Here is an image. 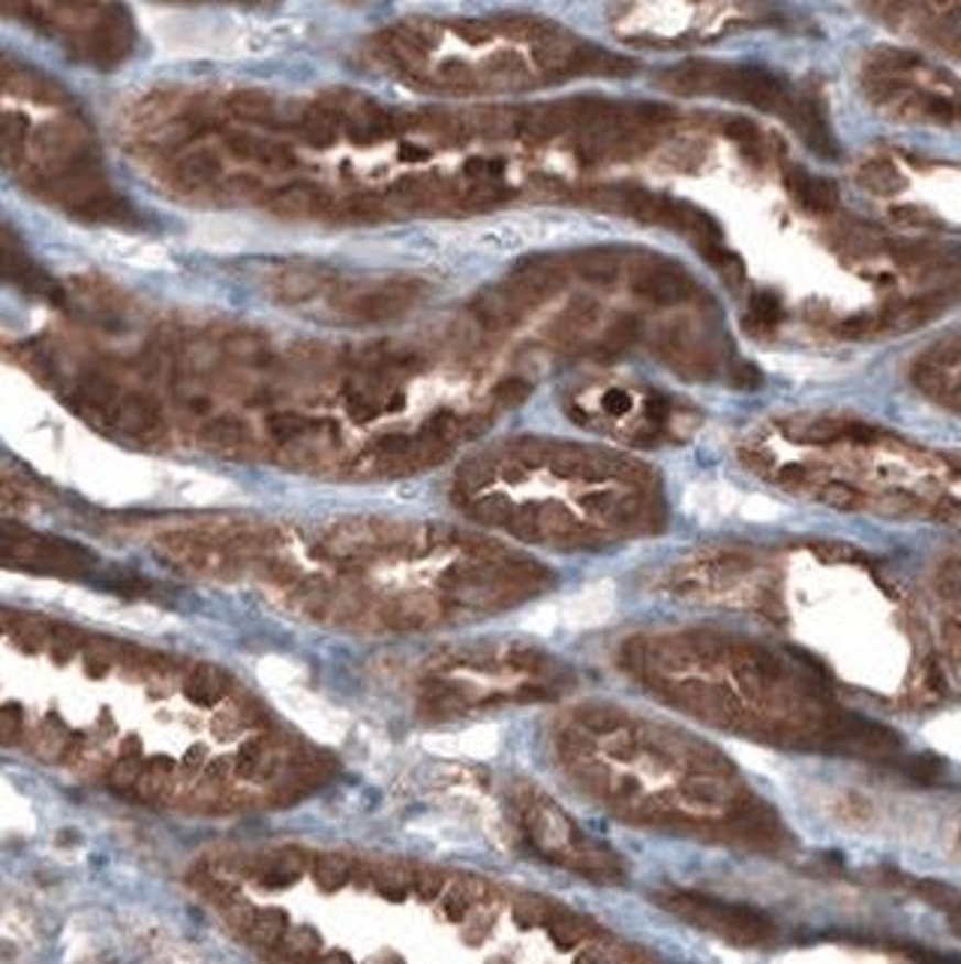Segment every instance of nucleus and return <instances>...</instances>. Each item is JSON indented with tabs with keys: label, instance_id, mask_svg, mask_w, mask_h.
I'll list each match as a JSON object with an SVG mask.
<instances>
[{
	"label": "nucleus",
	"instance_id": "obj_2",
	"mask_svg": "<svg viewBox=\"0 0 961 964\" xmlns=\"http://www.w3.org/2000/svg\"><path fill=\"white\" fill-rule=\"evenodd\" d=\"M658 905L733 943H766L775 938V925L769 922V917H763L745 905H730V901L697 896V892H686V889L662 892Z\"/></svg>",
	"mask_w": 961,
	"mask_h": 964
},
{
	"label": "nucleus",
	"instance_id": "obj_14",
	"mask_svg": "<svg viewBox=\"0 0 961 964\" xmlns=\"http://www.w3.org/2000/svg\"><path fill=\"white\" fill-rule=\"evenodd\" d=\"M697 250L703 252V259H707L716 271H719L724 280H728L730 285H740L742 277H745V268H742L740 256L736 252H730L728 247H724V241H712V243H703V247H697Z\"/></svg>",
	"mask_w": 961,
	"mask_h": 964
},
{
	"label": "nucleus",
	"instance_id": "obj_22",
	"mask_svg": "<svg viewBox=\"0 0 961 964\" xmlns=\"http://www.w3.org/2000/svg\"><path fill=\"white\" fill-rule=\"evenodd\" d=\"M895 219L907 226H931V217H926L919 208H895Z\"/></svg>",
	"mask_w": 961,
	"mask_h": 964
},
{
	"label": "nucleus",
	"instance_id": "obj_1",
	"mask_svg": "<svg viewBox=\"0 0 961 964\" xmlns=\"http://www.w3.org/2000/svg\"><path fill=\"white\" fill-rule=\"evenodd\" d=\"M664 88L676 94H712L757 106V109L782 111L794 121L796 109L806 94H794L785 78L763 66H721V64H682L664 73Z\"/></svg>",
	"mask_w": 961,
	"mask_h": 964
},
{
	"label": "nucleus",
	"instance_id": "obj_16",
	"mask_svg": "<svg viewBox=\"0 0 961 964\" xmlns=\"http://www.w3.org/2000/svg\"><path fill=\"white\" fill-rule=\"evenodd\" d=\"M818 496L827 505H832V508H841V511H856V508L862 505L860 490H856V487H851V484H841V481L823 484Z\"/></svg>",
	"mask_w": 961,
	"mask_h": 964
},
{
	"label": "nucleus",
	"instance_id": "obj_20",
	"mask_svg": "<svg viewBox=\"0 0 961 964\" xmlns=\"http://www.w3.org/2000/svg\"><path fill=\"white\" fill-rule=\"evenodd\" d=\"M604 412H610V415H622V412H629V394L625 391H608L604 394Z\"/></svg>",
	"mask_w": 961,
	"mask_h": 964
},
{
	"label": "nucleus",
	"instance_id": "obj_11",
	"mask_svg": "<svg viewBox=\"0 0 961 964\" xmlns=\"http://www.w3.org/2000/svg\"><path fill=\"white\" fill-rule=\"evenodd\" d=\"M856 181L862 184V189H869L874 196H893L905 187V175L889 160H869L856 172Z\"/></svg>",
	"mask_w": 961,
	"mask_h": 964
},
{
	"label": "nucleus",
	"instance_id": "obj_15",
	"mask_svg": "<svg viewBox=\"0 0 961 964\" xmlns=\"http://www.w3.org/2000/svg\"><path fill=\"white\" fill-rule=\"evenodd\" d=\"M596 318H598L596 304H592V301H580V304H575V307L559 318L556 337H559V340H577L580 334H586V331L596 325Z\"/></svg>",
	"mask_w": 961,
	"mask_h": 964
},
{
	"label": "nucleus",
	"instance_id": "obj_9",
	"mask_svg": "<svg viewBox=\"0 0 961 964\" xmlns=\"http://www.w3.org/2000/svg\"><path fill=\"white\" fill-rule=\"evenodd\" d=\"M782 318H785L782 297L763 289V292H754L752 301H749V313L742 318V325L754 337H766V334H773L782 325Z\"/></svg>",
	"mask_w": 961,
	"mask_h": 964
},
{
	"label": "nucleus",
	"instance_id": "obj_18",
	"mask_svg": "<svg viewBox=\"0 0 961 964\" xmlns=\"http://www.w3.org/2000/svg\"><path fill=\"white\" fill-rule=\"evenodd\" d=\"M775 478L782 484H787V487H802V484L808 481V469L806 466H799V463H790V466H782Z\"/></svg>",
	"mask_w": 961,
	"mask_h": 964
},
{
	"label": "nucleus",
	"instance_id": "obj_8",
	"mask_svg": "<svg viewBox=\"0 0 961 964\" xmlns=\"http://www.w3.org/2000/svg\"><path fill=\"white\" fill-rule=\"evenodd\" d=\"M181 691H184L187 701L210 706V703H220L229 697L232 680H229V673H222V670L210 668V664H199V668H193L184 673Z\"/></svg>",
	"mask_w": 961,
	"mask_h": 964
},
{
	"label": "nucleus",
	"instance_id": "obj_21",
	"mask_svg": "<svg viewBox=\"0 0 961 964\" xmlns=\"http://www.w3.org/2000/svg\"><path fill=\"white\" fill-rule=\"evenodd\" d=\"M733 379H736V384H742V388H757V384H761V373L754 370L752 364H736Z\"/></svg>",
	"mask_w": 961,
	"mask_h": 964
},
{
	"label": "nucleus",
	"instance_id": "obj_17",
	"mask_svg": "<svg viewBox=\"0 0 961 964\" xmlns=\"http://www.w3.org/2000/svg\"><path fill=\"white\" fill-rule=\"evenodd\" d=\"M905 769L910 778H917V781H926V784H931V781H938L940 778V769H943V763H940L938 757L922 755V757H914V760H907Z\"/></svg>",
	"mask_w": 961,
	"mask_h": 964
},
{
	"label": "nucleus",
	"instance_id": "obj_3",
	"mask_svg": "<svg viewBox=\"0 0 961 964\" xmlns=\"http://www.w3.org/2000/svg\"><path fill=\"white\" fill-rule=\"evenodd\" d=\"M97 565L88 550L61 538L36 535L28 529L0 523V568L55 574V577H85Z\"/></svg>",
	"mask_w": 961,
	"mask_h": 964
},
{
	"label": "nucleus",
	"instance_id": "obj_19",
	"mask_svg": "<svg viewBox=\"0 0 961 964\" xmlns=\"http://www.w3.org/2000/svg\"><path fill=\"white\" fill-rule=\"evenodd\" d=\"M526 394H529V384L520 382V379H511V382L499 384V397H502L505 403H520Z\"/></svg>",
	"mask_w": 961,
	"mask_h": 964
},
{
	"label": "nucleus",
	"instance_id": "obj_5",
	"mask_svg": "<svg viewBox=\"0 0 961 964\" xmlns=\"http://www.w3.org/2000/svg\"><path fill=\"white\" fill-rule=\"evenodd\" d=\"M787 189L799 202V208L808 214H832L839 210V187L829 177H818L806 169H790L787 172Z\"/></svg>",
	"mask_w": 961,
	"mask_h": 964
},
{
	"label": "nucleus",
	"instance_id": "obj_12",
	"mask_svg": "<svg viewBox=\"0 0 961 964\" xmlns=\"http://www.w3.org/2000/svg\"><path fill=\"white\" fill-rule=\"evenodd\" d=\"M575 268L586 283L596 285L616 283L619 274H622V264L610 250H586L583 256H577Z\"/></svg>",
	"mask_w": 961,
	"mask_h": 964
},
{
	"label": "nucleus",
	"instance_id": "obj_10",
	"mask_svg": "<svg viewBox=\"0 0 961 964\" xmlns=\"http://www.w3.org/2000/svg\"><path fill=\"white\" fill-rule=\"evenodd\" d=\"M637 337H641V318L629 313V316H619L601 334V340H598V346L592 351H596V358H619L622 351H629L637 343Z\"/></svg>",
	"mask_w": 961,
	"mask_h": 964
},
{
	"label": "nucleus",
	"instance_id": "obj_7",
	"mask_svg": "<svg viewBox=\"0 0 961 964\" xmlns=\"http://www.w3.org/2000/svg\"><path fill=\"white\" fill-rule=\"evenodd\" d=\"M301 871H304V854L295 851V847L267 854L265 859H259V863H253V868H250V875L267 889L292 887V884L301 877Z\"/></svg>",
	"mask_w": 961,
	"mask_h": 964
},
{
	"label": "nucleus",
	"instance_id": "obj_6",
	"mask_svg": "<svg viewBox=\"0 0 961 964\" xmlns=\"http://www.w3.org/2000/svg\"><path fill=\"white\" fill-rule=\"evenodd\" d=\"M940 310H943V297L940 295L914 297V301H905V304L886 307L881 316H874V322H877V331H910L931 322Z\"/></svg>",
	"mask_w": 961,
	"mask_h": 964
},
{
	"label": "nucleus",
	"instance_id": "obj_4",
	"mask_svg": "<svg viewBox=\"0 0 961 964\" xmlns=\"http://www.w3.org/2000/svg\"><path fill=\"white\" fill-rule=\"evenodd\" d=\"M631 289L649 301L655 307H674V304H686L697 295V283L691 280L682 264L667 262V259H653L643 262L634 277H631Z\"/></svg>",
	"mask_w": 961,
	"mask_h": 964
},
{
	"label": "nucleus",
	"instance_id": "obj_13",
	"mask_svg": "<svg viewBox=\"0 0 961 964\" xmlns=\"http://www.w3.org/2000/svg\"><path fill=\"white\" fill-rule=\"evenodd\" d=\"M313 875H316L319 889H325V892H337V889H343L346 884H349L352 866H349V859H343V856L321 854L319 859L313 863Z\"/></svg>",
	"mask_w": 961,
	"mask_h": 964
}]
</instances>
